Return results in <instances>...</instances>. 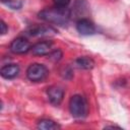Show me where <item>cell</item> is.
<instances>
[{
	"label": "cell",
	"mask_w": 130,
	"mask_h": 130,
	"mask_svg": "<svg viewBox=\"0 0 130 130\" xmlns=\"http://www.w3.org/2000/svg\"><path fill=\"white\" fill-rule=\"evenodd\" d=\"M28 35L31 37H48L51 35H54L56 30L52 28L51 26L46 25H34L28 28L27 30Z\"/></svg>",
	"instance_id": "cell-7"
},
{
	"label": "cell",
	"mask_w": 130,
	"mask_h": 130,
	"mask_svg": "<svg viewBox=\"0 0 130 130\" xmlns=\"http://www.w3.org/2000/svg\"><path fill=\"white\" fill-rule=\"evenodd\" d=\"M19 73V66L17 64H6L4 65L1 70L0 74L5 79H13Z\"/></svg>",
	"instance_id": "cell-9"
},
{
	"label": "cell",
	"mask_w": 130,
	"mask_h": 130,
	"mask_svg": "<svg viewBox=\"0 0 130 130\" xmlns=\"http://www.w3.org/2000/svg\"><path fill=\"white\" fill-rule=\"evenodd\" d=\"M30 49H31L30 43L22 37L14 39L10 44V51L14 54H25Z\"/></svg>",
	"instance_id": "cell-4"
},
{
	"label": "cell",
	"mask_w": 130,
	"mask_h": 130,
	"mask_svg": "<svg viewBox=\"0 0 130 130\" xmlns=\"http://www.w3.org/2000/svg\"><path fill=\"white\" fill-rule=\"evenodd\" d=\"M7 6H9L11 9H20L22 6V2L20 0H9L5 2Z\"/></svg>",
	"instance_id": "cell-14"
},
{
	"label": "cell",
	"mask_w": 130,
	"mask_h": 130,
	"mask_svg": "<svg viewBox=\"0 0 130 130\" xmlns=\"http://www.w3.org/2000/svg\"><path fill=\"white\" fill-rule=\"evenodd\" d=\"M49 70L44 64L34 63L30 64L26 69V77L32 82H41L47 78Z\"/></svg>",
	"instance_id": "cell-3"
},
{
	"label": "cell",
	"mask_w": 130,
	"mask_h": 130,
	"mask_svg": "<svg viewBox=\"0 0 130 130\" xmlns=\"http://www.w3.org/2000/svg\"><path fill=\"white\" fill-rule=\"evenodd\" d=\"M51 48H52V42L43 41L35 44L31 47L30 51L36 56H45V55H49V53L51 52Z\"/></svg>",
	"instance_id": "cell-8"
},
{
	"label": "cell",
	"mask_w": 130,
	"mask_h": 130,
	"mask_svg": "<svg viewBox=\"0 0 130 130\" xmlns=\"http://www.w3.org/2000/svg\"><path fill=\"white\" fill-rule=\"evenodd\" d=\"M69 111L72 117L76 119H83L88 114V104L84 96L74 94L69 101Z\"/></svg>",
	"instance_id": "cell-2"
},
{
	"label": "cell",
	"mask_w": 130,
	"mask_h": 130,
	"mask_svg": "<svg viewBox=\"0 0 130 130\" xmlns=\"http://www.w3.org/2000/svg\"><path fill=\"white\" fill-rule=\"evenodd\" d=\"M76 29L82 36H89L95 32V26L87 18H80L76 22Z\"/></svg>",
	"instance_id": "cell-6"
},
{
	"label": "cell",
	"mask_w": 130,
	"mask_h": 130,
	"mask_svg": "<svg viewBox=\"0 0 130 130\" xmlns=\"http://www.w3.org/2000/svg\"><path fill=\"white\" fill-rule=\"evenodd\" d=\"M75 64L77 65L78 68H81V69H85V70H88V69H91L93 66H94V61L89 58V57H79L75 60Z\"/></svg>",
	"instance_id": "cell-12"
},
{
	"label": "cell",
	"mask_w": 130,
	"mask_h": 130,
	"mask_svg": "<svg viewBox=\"0 0 130 130\" xmlns=\"http://www.w3.org/2000/svg\"><path fill=\"white\" fill-rule=\"evenodd\" d=\"M38 16H39V18H41L42 20H44L46 22L64 26V25L68 24L72 14H71V10L67 7L55 6L52 8L43 9L42 11L39 12Z\"/></svg>",
	"instance_id": "cell-1"
},
{
	"label": "cell",
	"mask_w": 130,
	"mask_h": 130,
	"mask_svg": "<svg viewBox=\"0 0 130 130\" xmlns=\"http://www.w3.org/2000/svg\"><path fill=\"white\" fill-rule=\"evenodd\" d=\"M48 56H49V59H50L51 61H53V62H58V61H60V60L62 59V57H63V53H62L61 50L57 49V50L51 51V52L49 53Z\"/></svg>",
	"instance_id": "cell-13"
},
{
	"label": "cell",
	"mask_w": 130,
	"mask_h": 130,
	"mask_svg": "<svg viewBox=\"0 0 130 130\" xmlns=\"http://www.w3.org/2000/svg\"><path fill=\"white\" fill-rule=\"evenodd\" d=\"M38 128L41 130H57L60 129V125L50 119H42L38 123Z\"/></svg>",
	"instance_id": "cell-11"
},
{
	"label": "cell",
	"mask_w": 130,
	"mask_h": 130,
	"mask_svg": "<svg viewBox=\"0 0 130 130\" xmlns=\"http://www.w3.org/2000/svg\"><path fill=\"white\" fill-rule=\"evenodd\" d=\"M0 28H1V35H5L7 32V30H8V26L3 20L0 21Z\"/></svg>",
	"instance_id": "cell-16"
},
{
	"label": "cell",
	"mask_w": 130,
	"mask_h": 130,
	"mask_svg": "<svg viewBox=\"0 0 130 130\" xmlns=\"http://www.w3.org/2000/svg\"><path fill=\"white\" fill-rule=\"evenodd\" d=\"M47 95L51 104L58 106L61 104L64 98V89L58 85H52L47 89Z\"/></svg>",
	"instance_id": "cell-5"
},
{
	"label": "cell",
	"mask_w": 130,
	"mask_h": 130,
	"mask_svg": "<svg viewBox=\"0 0 130 130\" xmlns=\"http://www.w3.org/2000/svg\"><path fill=\"white\" fill-rule=\"evenodd\" d=\"M55 6L57 7H67L71 0H53Z\"/></svg>",
	"instance_id": "cell-15"
},
{
	"label": "cell",
	"mask_w": 130,
	"mask_h": 130,
	"mask_svg": "<svg viewBox=\"0 0 130 130\" xmlns=\"http://www.w3.org/2000/svg\"><path fill=\"white\" fill-rule=\"evenodd\" d=\"M114 129V128H117V129H121L119 126H115V125H108V126H105V129Z\"/></svg>",
	"instance_id": "cell-17"
},
{
	"label": "cell",
	"mask_w": 130,
	"mask_h": 130,
	"mask_svg": "<svg viewBox=\"0 0 130 130\" xmlns=\"http://www.w3.org/2000/svg\"><path fill=\"white\" fill-rule=\"evenodd\" d=\"M3 3H5V2H7V1H9V0H1Z\"/></svg>",
	"instance_id": "cell-18"
},
{
	"label": "cell",
	"mask_w": 130,
	"mask_h": 130,
	"mask_svg": "<svg viewBox=\"0 0 130 130\" xmlns=\"http://www.w3.org/2000/svg\"><path fill=\"white\" fill-rule=\"evenodd\" d=\"M89 10L88 3L86 0H75L73 4V9L71 10V13L73 12L76 16H80V18H83L82 16L86 14ZM79 18V19H80Z\"/></svg>",
	"instance_id": "cell-10"
}]
</instances>
